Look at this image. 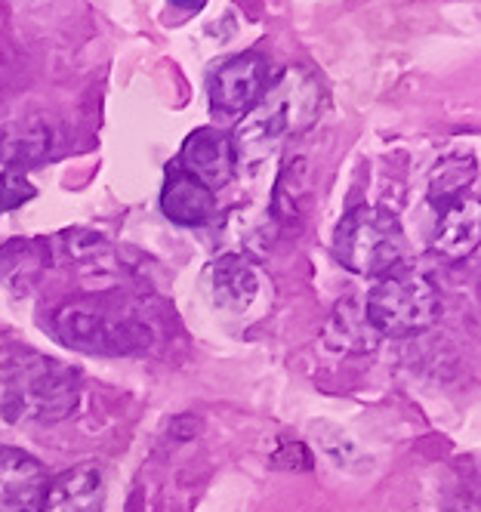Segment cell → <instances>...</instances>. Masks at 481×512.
<instances>
[{
	"mask_svg": "<svg viewBox=\"0 0 481 512\" xmlns=\"http://www.w3.org/2000/svg\"><path fill=\"white\" fill-rule=\"evenodd\" d=\"M81 398V380L68 364L13 349L0 355V417L7 423H59L74 414Z\"/></svg>",
	"mask_w": 481,
	"mask_h": 512,
	"instance_id": "obj_1",
	"label": "cell"
},
{
	"mask_svg": "<svg viewBox=\"0 0 481 512\" xmlns=\"http://www.w3.org/2000/svg\"><path fill=\"white\" fill-rule=\"evenodd\" d=\"M47 331L68 349L87 355H136L152 346V327L127 303L111 297H78L53 309Z\"/></svg>",
	"mask_w": 481,
	"mask_h": 512,
	"instance_id": "obj_2",
	"label": "cell"
},
{
	"mask_svg": "<svg viewBox=\"0 0 481 512\" xmlns=\"http://www.w3.org/2000/svg\"><path fill=\"white\" fill-rule=\"evenodd\" d=\"M324 90L303 68H287L284 75L263 90L259 102L238 124V142L244 149L269 145L284 136L303 133L318 121Z\"/></svg>",
	"mask_w": 481,
	"mask_h": 512,
	"instance_id": "obj_3",
	"label": "cell"
},
{
	"mask_svg": "<svg viewBox=\"0 0 481 512\" xmlns=\"http://www.w3.org/2000/svg\"><path fill=\"white\" fill-rule=\"evenodd\" d=\"M333 253L349 272L380 281L404 266V229L386 207H358L337 226Z\"/></svg>",
	"mask_w": 481,
	"mask_h": 512,
	"instance_id": "obj_4",
	"label": "cell"
},
{
	"mask_svg": "<svg viewBox=\"0 0 481 512\" xmlns=\"http://www.w3.org/2000/svg\"><path fill=\"white\" fill-rule=\"evenodd\" d=\"M364 312L380 337H417L438 324L441 297L429 275L401 266L377 281Z\"/></svg>",
	"mask_w": 481,
	"mask_h": 512,
	"instance_id": "obj_5",
	"label": "cell"
},
{
	"mask_svg": "<svg viewBox=\"0 0 481 512\" xmlns=\"http://www.w3.org/2000/svg\"><path fill=\"white\" fill-rule=\"evenodd\" d=\"M266 84H269V62L259 53H241L213 71L207 81V96L213 112L247 115L259 102V96H263Z\"/></svg>",
	"mask_w": 481,
	"mask_h": 512,
	"instance_id": "obj_6",
	"label": "cell"
},
{
	"mask_svg": "<svg viewBox=\"0 0 481 512\" xmlns=\"http://www.w3.org/2000/svg\"><path fill=\"white\" fill-rule=\"evenodd\" d=\"M481 244V198L478 186L435 210L432 250L444 263H466Z\"/></svg>",
	"mask_w": 481,
	"mask_h": 512,
	"instance_id": "obj_7",
	"label": "cell"
},
{
	"mask_svg": "<svg viewBox=\"0 0 481 512\" xmlns=\"http://www.w3.org/2000/svg\"><path fill=\"white\" fill-rule=\"evenodd\" d=\"M176 164L189 176H195L198 182H204L210 192H216V189H226L235 179L238 155H235V145L226 133L216 127H201L182 142V152H179Z\"/></svg>",
	"mask_w": 481,
	"mask_h": 512,
	"instance_id": "obj_8",
	"label": "cell"
},
{
	"mask_svg": "<svg viewBox=\"0 0 481 512\" xmlns=\"http://www.w3.org/2000/svg\"><path fill=\"white\" fill-rule=\"evenodd\" d=\"M207 297L222 312H247L259 294V272L241 253H222L204 272Z\"/></svg>",
	"mask_w": 481,
	"mask_h": 512,
	"instance_id": "obj_9",
	"label": "cell"
},
{
	"mask_svg": "<svg viewBox=\"0 0 481 512\" xmlns=\"http://www.w3.org/2000/svg\"><path fill=\"white\" fill-rule=\"evenodd\" d=\"M47 469L19 448H0V512L37 506L47 488Z\"/></svg>",
	"mask_w": 481,
	"mask_h": 512,
	"instance_id": "obj_10",
	"label": "cell"
},
{
	"mask_svg": "<svg viewBox=\"0 0 481 512\" xmlns=\"http://www.w3.org/2000/svg\"><path fill=\"white\" fill-rule=\"evenodd\" d=\"M161 210L176 226H204L216 210V192H210L204 182L189 176L179 164H170L161 189Z\"/></svg>",
	"mask_w": 481,
	"mask_h": 512,
	"instance_id": "obj_11",
	"label": "cell"
},
{
	"mask_svg": "<svg viewBox=\"0 0 481 512\" xmlns=\"http://www.w3.org/2000/svg\"><path fill=\"white\" fill-rule=\"evenodd\" d=\"M37 506H41V512H102V472L96 466H78L62 472L59 479L47 482Z\"/></svg>",
	"mask_w": 481,
	"mask_h": 512,
	"instance_id": "obj_12",
	"label": "cell"
},
{
	"mask_svg": "<svg viewBox=\"0 0 481 512\" xmlns=\"http://www.w3.org/2000/svg\"><path fill=\"white\" fill-rule=\"evenodd\" d=\"M380 334L374 331V324H370L367 312H364V303L358 300H340L337 309L330 312L327 324H324V343L337 352H346V355H367L380 346Z\"/></svg>",
	"mask_w": 481,
	"mask_h": 512,
	"instance_id": "obj_13",
	"label": "cell"
},
{
	"mask_svg": "<svg viewBox=\"0 0 481 512\" xmlns=\"http://www.w3.org/2000/svg\"><path fill=\"white\" fill-rule=\"evenodd\" d=\"M53 142V127L41 118L4 124L0 127V161L7 164V170H22L44 161L53 152Z\"/></svg>",
	"mask_w": 481,
	"mask_h": 512,
	"instance_id": "obj_14",
	"label": "cell"
},
{
	"mask_svg": "<svg viewBox=\"0 0 481 512\" xmlns=\"http://www.w3.org/2000/svg\"><path fill=\"white\" fill-rule=\"evenodd\" d=\"M53 260V247L37 238H16L0 247V275L13 290H31Z\"/></svg>",
	"mask_w": 481,
	"mask_h": 512,
	"instance_id": "obj_15",
	"label": "cell"
},
{
	"mask_svg": "<svg viewBox=\"0 0 481 512\" xmlns=\"http://www.w3.org/2000/svg\"><path fill=\"white\" fill-rule=\"evenodd\" d=\"M478 186V167L475 158H444L429 176V204L438 210L441 204H448L451 198L463 195L466 189Z\"/></svg>",
	"mask_w": 481,
	"mask_h": 512,
	"instance_id": "obj_16",
	"label": "cell"
},
{
	"mask_svg": "<svg viewBox=\"0 0 481 512\" xmlns=\"http://www.w3.org/2000/svg\"><path fill=\"white\" fill-rule=\"evenodd\" d=\"M34 195H37V189L31 186L22 170H4V173H0V213L19 210Z\"/></svg>",
	"mask_w": 481,
	"mask_h": 512,
	"instance_id": "obj_17",
	"label": "cell"
},
{
	"mask_svg": "<svg viewBox=\"0 0 481 512\" xmlns=\"http://www.w3.org/2000/svg\"><path fill=\"white\" fill-rule=\"evenodd\" d=\"M170 4L179 7V10H189V13H192V10H201V7L207 4V0H170Z\"/></svg>",
	"mask_w": 481,
	"mask_h": 512,
	"instance_id": "obj_18",
	"label": "cell"
}]
</instances>
